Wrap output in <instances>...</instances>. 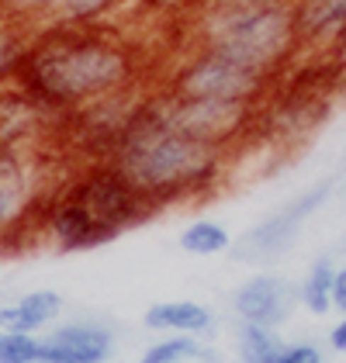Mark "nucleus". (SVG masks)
<instances>
[{
    "label": "nucleus",
    "instance_id": "1",
    "mask_svg": "<svg viewBox=\"0 0 346 363\" xmlns=\"http://www.w3.org/2000/svg\"><path fill=\"white\" fill-rule=\"evenodd\" d=\"M139 56L115 28H35L18 86L52 118L135 90Z\"/></svg>",
    "mask_w": 346,
    "mask_h": 363
},
{
    "label": "nucleus",
    "instance_id": "2",
    "mask_svg": "<svg viewBox=\"0 0 346 363\" xmlns=\"http://www.w3.org/2000/svg\"><path fill=\"white\" fill-rule=\"evenodd\" d=\"M229 152L218 145L198 142L170 125H163L149 104L139 101L125 132L118 135L104 163L143 197L156 211L163 204L191 201L211 194V187L222 180Z\"/></svg>",
    "mask_w": 346,
    "mask_h": 363
},
{
    "label": "nucleus",
    "instance_id": "3",
    "mask_svg": "<svg viewBox=\"0 0 346 363\" xmlns=\"http://www.w3.org/2000/svg\"><path fill=\"white\" fill-rule=\"evenodd\" d=\"M152 208L104 160L90 163L66 184H56L38 211L35 235L52 250H94L139 225Z\"/></svg>",
    "mask_w": 346,
    "mask_h": 363
},
{
    "label": "nucleus",
    "instance_id": "4",
    "mask_svg": "<svg viewBox=\"0 0 346 363\" xmlns=\"http://www.w3.org/2000/svg\"><path fill=\"white\" fill-rule=\"evenodd\" d=\"M191 45L281 77L301 52L294 0H194Z\"/></svg>",
    "mask_w": 346,
    "mask_h": 363
},
{
    "label": "nucleus",
    "instance_id": "5",
    "mask_svg": "<svg viewBox=\"0 0 346 363\" xmlns=\"http://www.w3.org/2000/svg\"><path fill=\"white\" fill-rule=\"evenodd\" d=\"M52 169L42 149H0V252L35 235L42 204L52 194Z\"/></svg>",
    "mask_w": 346,
    "mask_h": 363
},
{
    "label": "nucleus",
    "instance_id": "6",
    "mask_svg": "<svg viewBox=\"0 0 346 363\" xmlns=\"http://www.w3.org/2000/svg\"><path fill=\"white\" fill-rule=\"evenodd\" d=\"M270 73L250 69L242 62L229 56L208 52V49H194L173 66L170 80L163 90H170L177 97H201V101H232V104H253L263 108L267 94L274 90Z\"/></svg>",
    "mask_w": 346,
    "mask_h": 363
},
{
    "label": "nucleus",
    "instance_id": "7",
    "mask_svg": "<svg viewBox=\"0 0 346 363\" xmlns=\"http://www.w3.org/2000/svg\"><path fill=\"white\" fill-rule=\"evenodd\" d=\"M149 111L163 125L191 135L198 142L218 145L229 152L235 142H242L253 125H260V108L253 104H232V101H201V97H177L170 90H160L145 97Z\"/></svg>",
    "mask_w": 346,
    "mask_h": 363
},
{
    "label": "nucleus",
    "instance_id": "8",
    "mask_svg": "<svg viewBox=\"0 0 346 363\" xmlns=\"http://www.w3.org/2000/svg\"><path fill=\"white\" fill-rule=\"evenodd\" d=\"M333 187H336V180L312 184L308 191H301V194L294 197V201H288L284 208H277L274 215H267V218H260L253 228H246L239 239H232L229 252L239 263L260 267V270L270 267V263H277V259H284V256L294 250V242L301 239L305 222L329 204Z\"/></svg>",
    "mask_w": 346,
    "mask_h": 363
},
{
    "label": "nucleus",
    "instance_id": "9",
    "mask_svg": "<svg viewBox=\"0 0 346 363\" xmlns=\"http://www.w3.org/2000/svg\"><path fill=\"white\" fill-rule=\"evenodd\" d=\"M118 353V333L104 315L62 318L42 335L38 363H111Z\"/></svg>",
    "mask_w": 346,
    "mask_h": 363
},
{
    "label": "nucleus",
    "instance_id": "10",
    "mask_svg": "<svg viewBox=\"0 0 346 363\" xmlns=\"http://www.w3.org/2000/svg\"><path fill=\"white\" fill-rule=\"evenodd\" d=\"M298 308V284H291L281 274L260 270L239 291L232 294V311L246 325H263V329H281Z\"/></svg>",
    "mask_w": 346,
    "mask_h": 363
},
{
    "label": "nucleus",
    "instance_id": "11",
    "mask_svg": "<svg viewBox=\"0 0 346 363\" xmlns=\"http://www.w3.org/2000/svg\"><path fill=\"white\" fill-rule=\"evenodd\" d=\"M56 128L59 118L18 84L0 90V149H42Z\"/></svg>",
    "mask_w": 346,
    "mask_h": 363
},
{
    "label": "nucleus",
    "instance_id": "12",
    "mask_svg": "<svg viewBox=\"0 0 346 363\" xmlns=\"http://www.w3.org/2000/svg\"><path fill=\"white\" fill-rule=\"evenodd\" d=\"M62 311H66V298L56 287H35V291H25L21 298L0 305V329L45 335L56 322H62Z\"/></svg>",
    "mask_w": 346,
    "mask_h": 363
},
{
    "label": "nucleus",
    "instance_id": "13",
    "mask_svg": "<svg viewBox=\"0 0 346 363\" xmlns=\"http://www.w3.org/2000/svg\"><path fill=\"white\" fill-rule=\"evenodd\" d=\"M301 49H336L346 42V0H294Z\"/></svg>",
    "mask_w": 346,
    "mask_h": 363
},
{
    "label": "nucleus",
    "instance_id": "14",
    "mask_svg": "<svg viewBox=\"0 0 346 363\" xmlns=\"http://www.w3.org/2000/svg\"><path fill=\"white\" fill-rule=\"evenodd\" d=\"M143 325L163 335H198V339H211L215 333V311L201 301L191 298H177V301H156L145 308Z\"/></svg>",
    "mask_w": 346,
    "mask_h": 363
},
{
    "label": "nucleus",
    "instance_id": "15",
    "mask_svg": "<svg viewBox=\"0 0 346 363\" xmlns=\"http://www.w3.org/2000/svg\"><path fill=\"white\" fill-rule=\"evenodd\" d=\"M128 0H52L35 28H111V18Z\"/></svg>",
    "mask_w": 346,
    "mask_h": 363
},
{
    "label": "nucleus",
    "instance_id": "16",
    "mask_svg": "<svg viewBox=\"0 0 346 363\" xmlns=\"http://www.w3.org/2000/svg\"><path fill=\"white\" fill-rule=\"evenodd\" d=\"M31 35H35L31 25L0 14V90L18 84V77L25 69V59H28Z\"/></svg>",
    "mask_w": 346,
    "mask_h": 363
},
{
    "label": "nucleus",
    "instance_id": "17",
    "mask_svg": "<svg viewBox=\"0 0 346 363\" xmlns=\"http://www.w3.org/2000/svg\"><path fill=\"white\" fill-rule=\"evenodd\" d=\"M336 259L333 256H322V259H316L312 267H308V274H305V280L298 284V305L305 308L308 315H316V318H322V315H329L333 311V280H336Z\"/></svg>",
    "mask_w": 346,
    "mask_h": 363
},
{
    "label": "nucleus",
    "instance_id": "18",
    "mask_svg": "<svg viewBox=\"0 0 346 363\" xmlns=\"http://www.w3.org/2000/svg\"><path fill=\"white\" fill-rule=\"evenodd\" d=\"M284 339L277 329H263V325H246L239 322L235 329V353L239 363H281L284 353Z\"/></svg>",
    "mask_w": 346,
    "mask_h": 363
},
{
    "label": "nucleus",
    "instance_id": "19",
    "mask_svg": "<svg viewBox=\"0 0 346 363\" xmlns=\"http://www.w3.org/2000/svg\"><path fill=\"white\" fill-rule=\"evenodd\" d=\"M177 242H180V250L187 256L208 259V256H222V252L232 250V232L222 222H215V218H198V222H191L180 232Z\"/></svg>",
    "mask_w": 346,
    "mask_h": 363
},
{
    "label": "nucleus",
    "instance_id": "20",
    "mask_svg": "<svg viewBox=\"0 0 346 363\" xmlns=\"http://www.w3.org/2000/svg\"><path fill=\"white\" fill-rule=\"evenodd\" d=\"M208 342L198 335H163L143 350L139 363H201Z\"/></svg>",
    "mask_w": 346,
    "mask_h": 363
},
{
    "label": "nucleus",
    "instance_id": "21",
    "mask_svg": "<svg viewBox=\"0 0 346 363\" xmlns=\"http://www.w3.org/2000/svg\"><path fill=\"white\" fill-rule=\"evenodd\" d=\"M38 353H42V335L0 329V363H38Z\"/></svg>",
    "mask_w": 346,
    "mask_h": 363
},
{
    "label": "nucleus",
    "instance_id": "22",
    "mask_svg": "<svg viewBox=\"0 0 346 363\" xmlns=\"http://www.w3.org/2000/svg\"><path fill=\"white\" fill-rule=\"evenodd\" d=\"M49 7H52V0H0V14H7L14 21H25L31 28L45 18Z\"/></svg>",
    "mask_w": 346,
    "mask_h": 363
},
{
    "label": "nucleus",
    "instance_id": "23",
    "mask_svg": "<svg viewBox=\"0 0 346 363\" xmlns=\"http://www.w3.org/2000/svg\"><path fill=\"white\" fill-rule=\"evenodd\" d=\"M281 363H325V350H322L318 342L298 339V342H288V346H284Z\"/></svg>",
    "mask_w": 346,
    "mask_h": 363
},
{
    "label": "nucleus",
    "instance_id": "24",
    "mask_svg": "<svg viewBox=\"0 0 346 363\" xmlns=\"http://www.w3.org/2000/svg\"><path fill=\"white\" fill-rule=\"evenodd\" d=\"M333 311L346 315V263L336 267V280H333Z\"/></svg>",
    "mask_w": 346,
    "mask_h": 363
},
{
    "label": "nucleus",
    "instance_id": "25",
    "mask_svg": "<svg viewBox=\"0 0 346 363\" xmlns=\"http://www.w3.org/2000/svg\"><path fill=\"white\" fill-rule=\"evenodd\" d=\"M325 346H329L333 353H346V315H340V322L329 329V335H325Z\"/></svg>",
    "mask_w": 346,
    "mask_h": 363
},
{
    "label": "nucleus",
    "instance_id": "26",
    "mask_svg": "<svg viewBox=\"0 0 346 363\" xmlns=\"http://www.w3.org/2000/svg\"><path fill=\"white\" fill-rule=\"evenodd\" d=\"M340 252H343V256H346V232H343V235H340Z\"/></svg>",
    "mask_w": 346,
    "mask_h": 363
},
{
    "label": "nucleus",
    "instance_id": "27",
    "mask_svg": "<svg viewBox=\"0 0 346 363\" xmlns=\"http://www.w3.org/2000/svg\"><path fill=\"white\" fill-rule=\"evenodd\" d=\"M145 4H167V0H145Z\"/></svg>",
    "mask_w": 346,
    "mask_h": 363
}]
</instances>
